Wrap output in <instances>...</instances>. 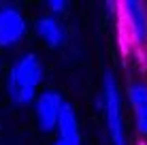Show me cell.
<instances>
[{
  "mask_svg": "<svg viewBox=\"0 0 147 145\" xmlns=\"http://www.w3.org/2000/svg\"><path fill=\"white\" fill-rule=\"evenodd\" d=\"M34 115H36V124L43 132H53L55 124H58L60 109L64 105V98L58 90H43L34 98Z\"/></svg>",
  "mask_w": 147,
  "mask_h": 145,
  "instance_id": "cell-5",
  "label": "cell"
},
{
  "mask_svg": "<svg viewBox=\"0 0 147 145\" xmlns=\"http://www.w3.org/2000/svg\"><path fill=\"white\" fill-rule=\"evenodd\" d=\"M34 32L47 47H60L66 41V30L55 15H43L34 22Z\"/></svg>",
  "mask_w": 147,
  "mask_h": 145,
  "instance_id": "cell-8",
  "label": "cell"
},
{
  "mask_svg": "<svg viewBox=\"0 0 147 145\" xmlns=\"http://www.w3.org/2000/svg\"><path fill=\"white\" fill-rule=\"evenodd\" d=\"M51 145H64V143H62V141H58V139H55V141H53Z\"/></svg>",
  "mask_w": 147,
  "mask_h": 145,
  "instance_id": "cell-10",
  "label": "cell"
},
{
  "mask_svg": "<svg viewBox=\"0 0 147 145\" xmlns=\"http://www.w3.org/2000/svg\"><path fill=\"white\" fill-rule=\"evenodd\" d=\"M117 17L128 43L136 49L147 47V4L141 0L117 2Z\"/></svg>",
  "mask_w": 147,
  "mask_h": 145,
  "instance_id": "cell-3",
  "label": "cell"
},
{
  "mask_svg": "<svg viewBox=\"0 0 147 145\" xmlns=\"http://www.w3.org/2000/svg\"><path fill=\"white\" fill-rule=\"evenodd\" d=\"M47 9L51 11V15H55V13L66 11V9H68V4L64 2V0H49V2H47Z\"/></svg>",
  "mask_w": 147,
  "mask_h": 145,
  "instance_id": "cell-9",
  "label": "cell"
},
{
  "mask_svg": "<svg viewBox=\"0 0 147 145\" xmlns=\"http://www.w3.org/2000/svg\"><path fill=\"white\" fill-rule=\"evenodd\" d=\"M102 111L107 122V132L113 145H128L126 137V122L121 109V94L117 88V79L113 73H105L102 77Z\"/></svg>",
  "mask_w": 147,
  "mask_h": 145,
  "instance_id": "cell-2",
  "label": "cell"
},
{
  "mask_svg": "<svg viewBox=\"0 0 147 145\" xmlns=\"http://www.w3.org/2000/svg\"><path fill=\"white\" fill-rule=\"evenodd\" d=\"M130 109L134 115V128L141 137H147V81L132 79L126 88Z\"/></svg>",
  "mask_w": 147,
  "mask_h": 145,
  "instance_id": "cell-6",
  "label": "cell"
},
{
  "mask_svg": "<svg viewBox=\"0 0 147 145\" xmlns=\"http://www.w3.org/2000/svg\"><path fill=\"white\" fill-rule=\"evenodd\" d=\"M28 24L17 7L0 4V47H15L26 38Z\"/></svg>",
  "mask_w": 147,
  "mask_h": 145,
  "instance_id": "cell-4",
  "label": "cell"
},
{
  "mask_svg": "<svg viewBox=\"0 0 147 145\" xmlns=\"http://www.w3.org/2000/svg\"><path fill=\"white\" fill-rule=\"evenodd\" d=\"M55 130H58V141H62L64 145H81V128H79L77 111L66 100L60 109Z\"/></svg>",
  "mask_w": 147,
  "mask_h": 145,
  "instance_id": "cell-7",
  "label": "cell"
},
{
  "mask_svg": "<svg viewBox=\"0 0 147 145\" xmlns=\"http://www.w3.org/2000/svg\"><path fill=\"white\" fill-rule=\"evenodd\" d=\"M43 81V62L36 53H24L11 64L7 73V94L13 105H30L36 98V90Z\"/></svg>",
  "mask_w": 147,
  "mask_h": 145,
  "instance_id": "cell-1",
  "label": "cell"
}]
</instances>
